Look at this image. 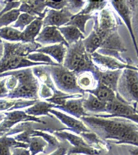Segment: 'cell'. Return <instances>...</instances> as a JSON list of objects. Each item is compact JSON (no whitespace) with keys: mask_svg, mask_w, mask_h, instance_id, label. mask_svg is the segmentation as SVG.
<instances>
[{"mask_svg":"<svg viewBox=\"0 0 138 155\" xmlns=\"http://www.w3.org/2000/svg\"><path fill=\"white\" fill-rule=\"evenodd\" d=\"M111 4L125 24L129 30L138 58V50L132 28L133 1H111Z\"/></svg>","mask_w":138,"mask_h":155,"instance_id":"cell-6","label":"cell"},{"mask_svg":"<svg viewBox=\"0 0 138 155\" xmlns=\"http://www.w3.org/2000/svg\"><path fill=\"white\" fill-rule=\"evenodd\" d=\"M43 148V145L39 142L34 141L32 143L31 145V150L32 155L42 151Z\"/></svg>","mask_w":138,"mask_h":155,"instance_id":"cell-30","label":"cell"},{"mask_svg":"<svg viewBox=\"0 0 138 155\" xmlns=\"http://www.w3.org/2000/svg\"><path fill=\"white\" fill-rule=\"evenodd\" d=\"M82 39L76 43L69 45L63 66L75 73L85 71H94L97 67L93 63L91 54L87 53Z\"/></svg>","mask_w":138,"mask_h":155,"instance_id":"cell-2","label":"cell"},{"mask_svg":"<svg viewBox=\"0 0 138 155\" xmlns=\"http://www.w3.org/2000/svg\"><path fill=\"white\" fill-rule=\"evenodd\" d=\"M74 15L65 7L60 10L48 9L43 19V28L48 26L59 28L65 25L70 21Z\"/></svg>","mask_w":138,"mask_h":155,"instance_id":"cell-7","label":"cell"},{"mask_svg":"<svg viewBox=\"0 0 138 155\" xmlns=\"http://www.w3.org/2000/svg\"><path fill=\"white\" fill-rule=\"evenodd\" d=\"M117 93L128 104H138V71L128 64L122 70L117 84Z\"/></svg>","mask_w":138,"mask_h":155,"instance_id":"cell-3","label":"cell"},{"mask_svg":"<svg viewBox=\"0 0 138 155\" xmlns=\"http://www.w3.org/2000/svg\"><path fill=\"white\" fill-rule=\"evenodd\" d=\"M13 155H30V154L28 151H24V150L19 151L18 150L16 151Z\"/></svg>","mask_w":138,"mask_h":155,"instance_id":"cell-34","label":"cell"},{"mask_svg":"<svg viewBox=\"0 0 138 155\" xmlns=\"http://www.w3.org/2000/svg\"><path fill=\"white\" fill-rule=\"evenodd\" d=\"M35 40L42 45L64 43L67 48L69 47V45L56 26H48L43 28Z\"/></svg>","mask_w":138,"mask_h":155,"instance_id":"cell-9","label":"cell"},{"mask_svg":"<svg viewBox=\"0 0 138 155\" xmlns=\"http://www.w3.org/2000/svg\"><path fill=\"white\" fill-rule=\"evenodd\" d=\"M87 2L88 3L85 7L77 14H88L94 11H102L104 9L107 3V1H88Z\"/></svg>","mask_w":138,"mask_h":155,"instance_id":"cell-20","label":"cell"},{"mask_svg":"<svg viewBox=\"0 0 138 155\" xmlns=\"http://www.w3.org/2000/svg\"><path fill=\"white\" fill-rule=\"evenodd\" d=\"M118 28L117 21L112 12L108 8H104L100 12L98 29L108 32Z\"/></svg>","mask_w":138,"mask_h":155,"instance_id":"cell-12","label":"cell"},{"mask_svg":"<svg viewBox=\"0 0 138 155\" xmlns=\"http://www.w3.org/2000/svg\"><path fill=\"white\" fill-rule=\"evenodd\" d=\"M97 68L94 71L100 81V83L107 86L117 93V84L122 70H99Z\"/></svg>","mask_w":138,"mask_h":155,"instance_id":"cell-10","label":"cell"},{"mask_svg":"<svg viewBox=\"0 0 138 155\" xmlns=\"http://www.w3.org/2000/svg\"><path fill=\"white\" fill-rule=\"evenodd\" d=\"M122 38L118 31V28L112 30L103 41L97 52L99 54L112 57L124 64H127L121 56V53L126 51Z\"/></svg>","mask_w":138,"mask_h":155,"instance_id":"cell-4","label":"cell"},{"mask_svg":"<svg viewBox=\"0 0 138 155\" xmlns=\"http://www.w3.org/2000/svg\"><path fill=\"white\" fill-rule=\"evenodd\" d=\"M92 60L97 65L105 68L107 70H123L128 64H124L112 57L99 54L96 51L91 54Z\"/></svg>","mask_w":138,"mask_h":155,"instance_id":"cell-11","label":"cell"},{"mask_svg":"<svg viewBox=\"0 0 138 155\" xmlns=\"http://www.w3.org/2000/svg\"><path fill=\"white\" fill-rule=\"evenodd\" d=\"M46 6L56 10H60L67 6V1H62L59 2L51 1H45Z\"/></svg>","mask_w":138,"mask_h":155,"instance_id":"cell-28","label":"cell"},{"mask_svg":"<svg viewBox=\"0 0 138 155\" xmlns=\"http://www.w3.org/2000/svg\"><path fill=\"white\" fill-rule=\"evenodd\" d=\"M132 28L138 50V1H133Z\"/></svg>","mask_w":138,"mask_h":155,"instance_id":"cell-21","label":"cell"},{"mask_svg":"<svg viewBox=\"0 0 138 155\" xmlns=\"http://www.w3.org/2000/svg\"><path fill=\"white\" fill-rule=\"evenodd\" d=\"M28 58L30 60L36 61V62H40L41 63H48L53 65H57L59 64L52 60L50 57L43 53H39L29 54Z\"/></svg>","mask_w":138,"mask_h":155,"instance_id":"cell-24","label":"cell"},{"mask_svg":"<svg viewBox=\"0 0 138 155\" xmlns=\"http://www.w3.org/2000/svg\"><path fill=\"white\" fill-rule=\"evenodd\" d=\"M58 29L69 45L76 43L81 39H83L85 38L83 34L80 30L72 25L58 28Z\"/></svg>","mask_w":138,"mask_h":155,"instance_id":"cell-15","label":"cell"},{"mask_svg":"<svg viewBox=\"0 0 138 155\" xmlns=\"http://www.w3.org/2000/svg\"><path fill=\"white\" fill-rule=\"evenodd\" d=\"M115 93L111 88L101 83L95 91L98 99L107 104L113 101L116 99L117 95Z\"/></svg>","mask_w":138,"mask_h":155,"instance_id":"cell-19","label":"cell"},{"mask_svg":"<svg viewBox=\"0 0 138 155\" xmlns=\"http://www.w3.org/2000/svg\"><path fill=\"white\" fill-rule=\"evenodd\" d=\"M46 7L45 1H24L22 9L28 14L43 19L48 9Z\"/></svg>","mask_w":138,"mask_h":155,"instance_id":"cell-13","label":"cell"},{"mask_svg":"<svg viewBox=\"0 0 138 155\" xmlns=\"http://www.w3.org/2000/svg\"><path fill=\"white\" fill-rule=\"evenodd\" d=\"M124 118L130 120L138 124V114H134L130 115V116H127V117H124Z\"/></svg>","mask_w":138,"mask_h":155,"instance_id":"cell-32","label":"cell"},{"mask_svg":"<svg viewBox=\"0 0 138 155\" xmlns=\"http://www.w3.org/2000/svg\"><path fill=\"white\" fill-rule=\"evenodd\" d=\"M22 33L12 28H6L0 30V35L2 37L12 40H21Z\"/></svg>","mask_w":138,"mask_h":155,"instance_id":"cell-23","label":"cell"},{"mask_svg":"<svg viewBox=\"0 0 138 155\" xmlns=\"http://www.w3.org/2000/svg\"><path fill=\"white\" fill-rule=\"evenodd\" d=\"M8 103L5 101H0V109H3L8 106Z\"/></svg>","mask_w":138,"mask_h":155,"instance_id":"cell-36","label":"cell"},{"mask_svg":"<svg viewBox=\"0 0 138 155\" xmlns=\"http://www.w3.org/2000/svg\"><path fill=\"white\" fill-rule=\"evenodd\" d=\"M94 16L92 13L86 15L76 14L72 17L70 21L65 24V26L72 25L76 27L82 34L85 35L86 23L87 21L94 18Z\"/></svg>","mask_w":138,"mask_h":155,"instance_id":"cell-18","label":"cell"},{"mask_svg":"<svg viewBox=\"0 0 138 155\" xmlns=\"http://www.w3.org/2000/svg\"><path fill=\"white\" fill-rule=\"evenodd\" d=\"M129 153L130 155H138V147L130 149L129 150Z\"/></svg>","mask_w":138,"mask_h":155,"instance_id":"cell-35","label":"cell"},{"mask_svg":"<svg viewBox=\"0 0 138 155\" xmlns=\"http://www.w3.org/2000/svg\"><path fill=\"white\" fill-rule=\"evenodd\" d=\"M104 39L95 30L93 29L87 38L82 40L87 53L92 54L100 48Z\"/></svg>","mask_w":138,"mask_h":155,"instance_id":"cell-17","label":"cell"},{"mask_svg":"<svg viewBox=\"0 0 138 155\" xmlns=\"http://www.w3.org/2000/svg\"><path fill=\"white\" fill-rule=\"evenodd\" d=\"M19 14V11L13 10L9 13H6L0 18V24L6 25L11 22L15 20L18 18Z\"/></svg>","mask_w":138,"mask_h":155,"instance_id":"cell-27","label":"cell"},{"mask_svg":"<svg viewBox=\"0 0 138 155\" xmlns=\"http://www.w3.org/2000/svg\"><path fill=\"white\" fill-rule=\"evenodd\" d=\"M43 25V19L38 18L28 25L22 33L21 40L25 42H34L35 37L39 34Z\"/></svg>","mask_w":138,"mask_h":155,"instance_id":"cell-16","label":"cell"},{"mask_svg":"<svg viewBox=\"0 0 138 155\" xmlns=\"http://www.w3.org/2000/svg\"><path fill=\"white\" fill-rule=\"evenodd\" d=\"M118 117L99 120L97 123L105 131L107 137L116 140V143L138 147V124L127 119Z\"/></svg>","mask_w":138,"mask_h":155,"instance_id":"cell-1","label":"cell"},{"mask_svg":"<svg viewBox=\"0 0 138 155\" xmlns=\"http://www.w3.org/2000/svg\"><path fill=\"white\" fill-rule=\"evenodd\" d=\"M86 2L85 1H67V5L65 7L71 14L76 15L82 10Z\"/></svg>","mask_w":138,"mask_h":155,"instance_id":"cell-25","label":"cell"},{"mask_svg":"<svg viewBox=\"0 0 138 155\" xmlns=\"http://www.w3.org/2000/svg\"><path fill=\"white\" fill-rule=\"evenodd\" d=\"M67 47L64 43L42 47L36 51L39 53L49 54L55 59L58 64H62L66 55Z\"/></svg>","mask_w":138,"mask_h":155,"instance_id":"cell-14","label":"cell"},{"mask_svg":"<svg viewBox=\"0 0 138 155\" xmlns=\"http://www.w3.org/2000/svg\"><path fill=\"white\" fill-rule=\"evenodd\" d=\"M91 106L97 110L106 109L107 103L99 100L97 98H94L90 102Z\"/></svg>","mask_w":138,"mask_h":155,"instance_id":"cell-29","label":"cell"},{"mask_svg":"<svg viewBox=\"0 0 138 155\" xmlns=\"http://www.w3.org/2000/svg\"><path fill=\"white\" fill-rule=\"evenodd\" d=\"M42 66L45 70L51 73L53 77L62 88L71 90L77 87L75 73L64 67L62 64Z\"/></svg>","mask_w":138,"mask_h":155,"instance_id":"cell-5","label":"cell"},{"mask_svg":"<svg viewBox=\"0 0 138 155\" xmlns=\"http://www.w3.org/2000/svg\"><path fill=\"white\" fill-rule=\"evenodd\" d=\"M69 110L75 112H80L81 111V107L77 103H72L69 104L67 105Z\"/></svg>","mask_w":138,"mask_h":155,"instance_id":"cell-31","label":"cell"},{"mask_svg":"<svg viewBox=\"0 0 138 155\" xmlns=\"http://www.w3.org/2000/svg\"><path fill=\"white\" fill-rule=\"evenodd\" d=\"M37 90V86L34 81L24 83L18 87L16 92L19 95H30L34 94Z\"/></svg>","mask_w":138,"mask_h":155,"instance_id":"cell-22","label":"cell"},{"mask_svg":"<svg viewBox=\"0 0 138 155\" xmlns=\"http://www.w3.org/2000/svg\"><path fill=\"white\" fill-rule=\"evenodd\" d=\"M106 110L111 114L112 116L122 118L138 114L136 107L124 101L117 93V97L114 100L107 104Z\"/></svg>","mask_w":138,"mask_h":155,"instance_id":"cell-8","label":"cell"},{"mask_svg":"<svg viewBox=\"0 0 138 155\" xmlns=\"http://www.w3.org/2000/svg\"><path fill=\"white\" fill-rule=\"evenodd\" d=\"M38 18L28 13H23L19 17L17 24L18 26L24 28L26 25H29Z\"/></svg>","mask_w":138,"mask_h":155,"instance_id":"cell-26","label":"cell"},{"mask_svg":"<svg viewBox=\"0 0 138 155\" xmlns=\"http://www.w3.org/2000/svg\"><path fill=\"white\" fill-rule=\"evenodd\" d=\"M136 67L138 68V65H137V66Z\"/></svg>","mask_w":138,"mask_h":155,"instance_id":"cell-39","label":"cell"},{"mask_svg":"<svg viewBox=\"0 0 138 155\" xmlns=\"http://www.w3.org/2000/svg\"><path fill=\"white\" fill-rule=\"evenodd\" d=\"M134 68H135V69H136V70H137V71H138V68L135 67H134Z\"/></svg>","mask_w":138,"mask_h":155,"instance_id":"cell-38","label":"cell"},{"mask_svg":"<svg viewBox=\"0 0 138 155\" xmlns=\"http://www.w3.org/2000/svg\"><path fill=\"white\" fill-rule=\"evenodd\" d=\"M5 91V88L4 85L2 84H0V94L3 93Z\"/></svg>","mask_w":138,"mask_h":155,"instance_id":"cell-37","label":"cell"},{"mask_svg":"<svg viewBox=\"0 0 138 155\" xmlns=\"http://www.w3.org/2000/svg\"><path fill=\"white\" fill-rule=\"evenodd\" d=\"M80 82L82 85L84 86H88L90 84V80L89 77L87 76L81 78L80 80Z\"/></svg>","mask_w":138,"mask_h":155,"instance_id":"cell-33","label":"cell"}]
</instances>
